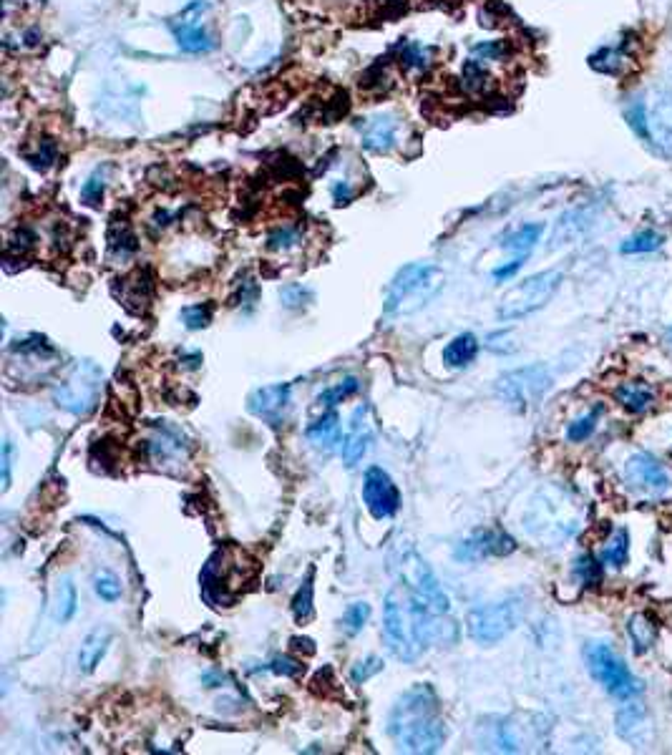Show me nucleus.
<instances>
[{
    "mask_svg": "<svg viewBox=\"0 0 672 755\" xmlns=\"http://www.w3.org/2000/svg\"><path fill=\"white\" fill-rule=\"evenodd\" d=\"M388 735L401 753L431 755L441 750L448 730L431 685H416L396 700L388 715Z\"/></svg>",
    "mask_w": 672,
    "mask_h": 755,
    "instance_id": "1",
    "label": "nucleus"
},
{
    "mask_svg": "<svg viewBox=\"0 0 672 755\" xmlns=\"http://www.w3.org/2000/svg\"><path fill=\"white\" fill-rule=\"evenodd\" d=\"M625 119L655 154L672 159V89L655 86L642 91L630 101Z\"/></svg>",
    "mask_w": 672,
    "mask_h": 755,
    "instance_id": "2",
    "label": "nucleus"
},
{
    "mask_svg": "<svg viewBox=\"0 0 672 755\" xmlns=\"http://www.w3.org/2000/svg\"><path fill=\"white\" fill-rule=\"evenodd\" d=\"M443 285H446V275L441 267L433 262H411L401 267L391 280L383 315L398 318V315L416 313L443 290Z\"/></svg>",
    "mask_w": 672,
    "mask_h": 755,
    "instance_id": "3",
    "label": "nucleus"
},
{
    "mask_svg": "<svg viewBox=\"0 0 672 755\" xmlns=\"http://www.w3.org/2000/svg\"><path fill=\"white\" fill-rule=\"evenodd\" d=\"M524 526L537 542L557 547L579 529L577 504L559 489L539 491L524 516Z\"/></svg>",
    "mask_w": 672,
    "mask_h": 755,
    "instance_id": "4",
    "label": "nucleus"
},
{
    "mask_svg": "<svg viewBox=\"0 0 672 755\" xmlns=\"http://www.w3.org/2000/svg\"><path fill=\"white\" fill-rule=\"evenodd\" d=\"M104 388V373L91 360H79L53 386V403L71 416H89L96 411Z\"/></svg>",
    "mask_w": 672,
    "mask_h": 755,
    "instance_id": "5",
    "label": "nucleus"
},
{
    "mask_svg": "<svg viewBox=\"0 0 672 755\" xmlns=\"http://www.w3.org/2000/svg\"><path fill=\"white\" fill-rule=\"evenodd\" d=\"M383 637L386 645L398 660L413 662L423 652L421 640H418L416 617L411 610V597L408 589H391L386 594L383 604Z\"/></svg>",
    "mask_w": 672,
    "mask_h": 755,
    "instance_id": "6",
    "label": "nucleus"
},
{
    "mask_svg": "<svg viewBox=\"0 0 672 755\" xmlns=\"http://www.w3.org/2000/svg\"><path fill=\"white\" fill-rule=\"evenodd\" d=\"M237 549H217L204 564L199 582H202V597L212 607H232L240 594L242 584L247 582L245 564Z\"/></svg>",
    "mask_w": 672,
    "mask_h": 755,
    "instance_id": "7",
    "label": "nucleus"
},
{
    "mask_svg": "<svg viewBox=\"0 0 672 755\" xmlns=\"http://www.w3.org/2000/svg\"><path fill=\"white\" fill-rule=\"evenodd\" d=\"M562 280L564 275L559 270H544L527 277V280L516 282L514 287H509V290L504 292L496 315H499V320H506V323L529 318V315L542 310L544 305L557 295Z\"/></svg>",
    "mask_w": 672,
    "mask_h": 755,
    "instance_id": "8",
    "label": "nucleus"
},
{
    "mask_svg": "<svg viewBox=\"0 0 672 755\" xmlns=\"http://www.w3.org/2000/svg\"><path fill=\"white\" fill-rule=\"evenodd\" d=\"M584 657H587L589 675H592L594 680H597V685H602L607 693L615 695V698L632 700L645 690L642 680H637V677L632 675L630 667L625 665V660H622L610 645H605V642H589L587 650H584Z\"/></svg>",
    "mask_w": 672,
    "mask_h": 755,
    "instance_id": "9",
    "label": "nucleus"
},
{
    "mask_svg": "<svg viewBox=\"0 0 672 755\" xmlns=\"http://www.w3.org/2000/svg\"><path fill=\"white\" fill-rule=\"evenodd\" d=\"M534 720V715H506V718H486L479 725L481 733V748L499 750V753H519V750L527 748L529 743H547L544 738V730L547 725L544 718L537 720V725H529Z\"/></svg>",
    "mask_w": 672,
    "mask_h": 755,
    "instance_id": "10",
    "label": "nucleus"
},
{
    "mask_svg": "<svg viewBox=\"0 0 672 755\" xmlns=\"http://www.w3.org/2000/svg\"><path fill=\"white\" fill-rule=\"evenodd\" d=\"M396 572L398 579L403 582V587L413 594V597L423 599L428 607H433L436 612H446L451 615V599L443 592V587L438 584L436 574L428 567L426 559L416 552L413 547H406L398 552L396 559Z\"/></svg>",
    "mask_w": 672,
    "mask_h": 755,
    "instance_id": "11",
    "label": "nucleus"
},
{
    "mask_svg": "<svg viewBox=\"0 0 672 755\" xmlns=\"http://www.w3.org/2000/svg\"><path fill=\"white\" fill-rule=\"evenodd\" d=\"M552 386V373L547 365L534 363L527 368H516L511 373H504L496 383V393L506 406L514 411H529L544 398V393Z\"/></svg>",
    "mask_w": 672,
    "mask_h": 755,
    "instance_id": "12",
    "label": "nucleus"
},
{
    "mask_svg": "<svg viewBox=\"0 0 672 755\" xmlns=\"http://www.w3.org/2000/svg\"><path fill=\"white\" fill-rule=\"evenodd\" d=\"M521 617V604L516 599H501V602L479 604L466 617V627H469L471 640L479 645H496V642L506 640L511 632L516 630Z\"/></svg>",
    "mask_w": 672,
    "mask_h": 755,
    "instance_id": "13",
    "label": "nucleus"
},
{
    "mask_svg": "<svg viewBox=\"0 0 672 755\" xmlns=\"http://www.w3.org/2000/svg\"><path fill=\"white\" fill-rule=\"evenodd\" d=\"M363 504L376 521L393 519L401 509V491L391 474L381 466H370L363 476Z\"/></svg>",
    "mask_w": 672,
    "mask_h": 755,
    "instance_id": "14",
    "label": "nucleus"
},
{
    "mask_svg": "<svg viewBox=\"0 0 672 755\" xmlns=\"http://www.w3.org/2000/svg\"><path fill=\"white\" fill-rule=\"evenodd\" d=\"M516 549V542L501 529H476L466 539H461L454 549L456 562L474 564L491 557H509Z\"/></svg>",
    "mask_w": 672,
    "mask_h": 755,
    "instance_id": "15",
    "label": "nucleus"
},
{
    "mask_svg": "<svg viewBox=\"0 0 672 755\" xmlns=\"http://www.w3.org/2000/svg\"><path fill=\"white\" fill-rule=\"evenodd\" d=\"M247 411L267 426L280 428L292 411V386L290 383H272L262 386L247 396Z\"/></svg>",
    "mask_w": 672,
    "mask_h": 755,
    "instance_id": "16",
    "label": "nucleus"
},
{
    "mask_svg": "<svg viewBox=\"0 0 672 755\" xmlns=\"http://www.w3.org/2000/svg\"><path fill=\"white\" fill-rule=\"evenodd\" d=\"M625 481L640 494L660 496L670 489V474L650 453H635L625 464Z\"/></svg>",
    "mask_w": 672,
    "mask_h": 755,
    "instance_id": "17",
    "label": "nucleus"
},
{
    "mask_svg": "<svg viewBox=\"0 0 672 755\" xmlns=\"http://www.w3.org/2000/svg\"><path fill=\"white\" fill-rule=\"evenodd\" d=\"M615 730L625 743L635 748H647L652 743V718L647 708L635 700H627L615 718Z\"/></svg>",
    "mask_w": 672,
    "mask_h": 755,
    "instance_id": "18",
    "label": "nucleus"
},
{
    "mask_svg": "<svg viewBox=\"0 0 672 755\" xmlns=\"http://www.w3.org/2000/svg\"><path fill=\"white\" fill-rule=\"evenodd\" d=\"M370 443H373V426H370L368 406H358L353 411V416H350L348 431H345L343 446H340L343 464L348 466V469L358 466V461L368 453Z\"/></svg>",
    "mask_w": 672,
    "mask_h": 755,
    "instance_id": "19",
    "label": "nucleus"
},
{
    "mask_svg": "<svg viewBox=\"0 0 672 755\" xmlns=\"http://www.w3.org/2000/svg\"><path fill=\"white\" fill-rule=\"evenodd\" d=\"M360 144L373 154H388L398 144V121L391 114H376L360 126Z\"/></svg>",
    "mask_w": 672,
    "mask_h": 755,
    "instance_id": "20",
    "label": "nucleus"
},
{
    "mask_svg": "<svg viewBox=\"0 0 672 755\" xmlns=\"http://www.w3.org/2000/svg\"><path fill=\"white\" fill-rule=\"evenodd\" d=\"M111 640H114V635H111L109 627H96V630H91L89 635L81 640V647H79L81 675H91V672L101 665V660H104L106 652H109Z\"/></svg>",
    "mask_w": 672,
    "mask_h": 755,
    "instance_id": "21",
    "label": "nucleus"
},
{
    "mask_svg": "<svg viewBox=\"0 0 672 755\" xmlns=\"http://www.w3.org/2000/svg\"><path fill=\"white\" fill-rule=\"evenodd\" d=\"M172 33L177 38L179 48L187 53H207L214 48V38L209 36L207 28L187 16H182V21L172 23Z\"/></svg>",
    "mask_w": 672,
    "mask_h": 755,
    "instance_id": "22",
    "label": "nucleus"
},
{
    "mask_svg": "<svg viewBox=\"0 0 672 755\" xmlns=\"http://www.w3.org/2000/svg\"><path fill=\"white\" fill-rule=\"evenodd\" d=\"M305 436H308V441L315 448H323V451H330V448H335V443L343 441V428H340V416L335 413V408L333 411H325L320 418H315L305 428Z\"/></svg>",
    "mask_w": 672,
    "mask_h": 755,
    "instance_id": "23",
    "label": "nucleus"
},
{
    "mask_svg": "<svg viewBox=\"0 0 672 755\" xmlns=\"http://www.w3.org/2000/svg\"><path fill=\"white\" fill-rule=\"evenodd\" d=\"M76 612H79V589L66 574L58 579L56 589H53V620L58 625H68L76 617Z\"/></svg>",
    "mask_w": 672,
    "mask_h": 755,
    "instance_id": "24",
    "label": "nucleus"
},
{
    "mask_svg": "<svg viewBox=\"0 0 672 755\" xmlns=\"http://www.w3.org/2000/svg\"><path fill=\"white\" fill-rule=\"evenodd\" d=\"M476 355H479V338H476L474 333H461V335H456L446 348H443L441 358H443V365L459 370V368H469V365L476 360Z\"/></svg>",
    "mask_w": 672,
    "mask_h": 755,
    "instance_id": "25",
    "label": "nucleus"
},
{
    "mask_svg": "<svg viewBox=\"0 0 672 755\" xmlns=\"http://www.w3.org/2000/svg\"><path fill=\"white\" fill-rule=\"evenodd\" d=\"M617 403L630 413H645L655 403V391L645 381H627L617 386L615 391Z\"/></svg>",
    "mask_w": 672,
    "mask_h": 755,
    "instance_id": "26",
    "label": "nucleus"
},
{
    "mask_svg": "<svg viewBox=\"0 0 672 755\" xmlns=\"http://www.w3.org/2000/svg\"><path fill=\"white\" fill-rule=\"evenodd\" d=\"M630 63L632 56L622 46H605L589 56V66L594 71L607 73V76H620V73H625L630 68Z\"/></svg>",
    "mask_w": 672,
    "mask_h": 755,
    "instance_id": "27",
    "label": "nucleus"
},
{
    "mask_svg": "<svg viewBox=\"0 0 672 755\" xmlns=\"http://www.w3.org/2000/svg\"><path fill=\"white\" fill-rule=\"evenodd\" d=\"M106 240H109V252L116 257H129L134 255L136 250H139V240H136L134 230H131V224L126 222V219H119L114 217L109 224V235H106Z\"/></svg>",
    "mask_w": 672,
    "mask_h": 755,
    "instance_id": "28",
    "label": "nucleus"
},
{
    "mask_svg": "<svg viewBox=\"0 0 672 755\" xmlns=\"http://www.w3.org/2000/svg\"><path fill=\"white\" fill-rule=\"evenodd\" d=\"M544 235V224H521L511 235L504 237L501 247L509 252H516V257H529V252L537 247V242Z\"/></svg>",
    "mask_w": 672,
    "mask_h": 755,
    "instance_id": "29",
    "label": "nucleus"
},
{
    "mask_svg": "<svg viewBox=\"0 0 672 755\" xmlns=\"http://www.w3.org/2000/svg\"><path fill=\"white\" fill-rule=\"evenodd\" d=\"M627 635H630V642H632V647H635L637 655H642V652H647L652 645H655L657 627L650 617L637 612V615H632L630 620H627Z\"/></svg>",
    "mask_w": 672,
    "mask_h": 755,
    "instance_id": "30",
    "label": "nucleus"
},
{
    "mask_svg": "<svg viewBox=\"0 0 672 755\" xmlns=\"http://www.w3.org/2000/svg\"><path fill=\"white\" fill-rule=\"evenodd\" d=\"M358 391H360V381L355 378V375H348V378L338 381L335 386L325 388L323 393H318V398H315V406L323 408V411H333L338 403L348 401V398L355 396Z\"/></svg>",
    "mask_w": 672,
    "mask_h": 755,
    "instance_id": "31",
    "label": "nucleus"
},
{
    "mask_svg": "<svg viewBox=\"0 0 672 755\" xmlns=\"http://www.w3.org/2000/svg\"><path fill=\"white\" fill-rule=\"evenodd\" d=\"M627 557H630V532H627V529H617V532L607 539L605 547H602L600 559L607 567L622 569L627 564Z\"/></svg>",
    "mask_w": 672,
    "mask_h": 755,
    "instance_id": "32",
    "label": "nucleus"
},
{
    "mask_svg": "<svg viewBox=\"0 0 672 755\" xmlns=\"http://www.w3.org/2000/svg\"><path fill=\"white\" fill-rule=\"evenodd\" d=\"M313 577L315 572L310 569L308 572V579L303 582V587L297 589L295 599H292V615H295V620L300 622V625H305V622L313 620L315 615V587H313Z\"/></svg>",
    "mask_w": 672,
    "mask_h": 755,
    "instance_id": "33",
    "label": "nucleus"
},
{
    "mask_svg": "<svg viewBox=\"0 0 672 755\" xmlns=\"http://www.w3.org/2000/svg\"><path fill=\"white\" fill-rule=\"evenodd\" d=\"M662 245V235H657L655 230H642L637 235L627 237L620 245L622 255H645V252H655Z\"/></svg>",
    "mask_w": 672,
    "mask_h": 755,
    "instance_id": "34",
    "label": "nucleus"
},
{
    "mask_svg": "<svg viewBox=\"0 0 672 755\" xmlns=\"http://www.w3.org/2000/svg\"><path fill=\"white\" fill-rule=\"evenodd\" d=\"M94 592L96 597L104 599V602H119L121 594H124V587H121L119 577H116L111 569H99L94 574Z\"/></svg>",
    "mask_w": 672,
    "mask_h": 755,
    "instance_id": "35",
    "label": "nucleus"
},
{
    "mask_svg": "<svg viewBox=\"0 0 672 755\" xmlns=\"http://www.w3.org/2000/svg\"><path fill=\"white\" fill-rule=\"evenodd\" d=\"M26 162L31 164L36 172H48V169L53 167V164L58 162V146L53 139H43L41 144H38L36 151H28L26 154Z\"/></svg>",
    "mask_w": 672,
    "mask_h": 755,
    "instance_id": "36",
    "label": "nucleus"
},
{
    "mask_svg": "<svg viewBox=\"0 0 672 755\" xmlns=\"http://www.w3.org/2000/svg\"><path fill=\"white\" fill-rule=\"evenodd\" d=\"M303 242V232L300 227H292V224H285V227H277V230L270 232L267 237V247L275 252H287L292 247H297Z\"/></svg>",
    "mask_w": 672,
    "mask_h": 755,
    "instance_id": "37",
    "label": "nucleus"
},
{
    "mask_svg": "<svg viewBox=\"0 0 672 755\" xmlns=\"http://www.w3.org/2000/svg\"><path fill=\"white\" fill-rule=\"evenodd\" d=\"M398 58L406 68H416V71H426L431 66V48L421 46V43H403Z\"/></svg>",
    "mask_w": 672,
    "mask_h": 755,
    "instance_id": "38",
    "label": "nucleus"
},
{
    "mask_svg": "<svg viewBox=\"0 0 672 755\" xmlns=\"http://www.w3.org/2000/svg\"><path fill=\"white\" fill-rule=\"evenodd\" d=\"M370 620V604L368 602H353L348 604V610L343 615V630L350 637H355L358 632H363L365 622Z\"/></svg>",
    "mask_w": 672,
    "mask_h": 755,
    "instance_id": "39",
    "label": "nucleus"
},
{
    "mask_svg": "<svg viewBox=\"0 0 672 755\" xmlns=\"http://www.w3.org/2000/svg\"><path fill=\"white\" fill-rule=\"evenodd\" d=\"M574 574H577L579 582L587 584V587H597V584L602 582V567L592 554H582V557L574 559Z\"/></svg>",
    "mask_w": 672,
    "mask_h": 755,
    "instance_id": "40",
    "label": "nucleus"
},
{
    "mask_svg": "<svg viewBox=\"0 0 672 755\" xmlns=\"http://www.w3.org/2000/svg\"><path fill=\"white\" fill-rule=\"evenodd\" d=\"M597 418H600V406L594 408V411L584 413V416H579L577 421L569 423V428H567L569 441L572 443L587 441V438L594 433V428H597Z\"/></svg>",
    "mask_w": 672,
    "mask_h": 755,
    "instance_id": "41",
    "label": "nucleus"
},
{
    "mask_svg": "<svg viewBox=\"0 0 672 755\" xmlns=\"http://www.w3.org/2000/svg\"><path fill=\"white\" fill-rule=\"evenodd\" d=\"M104 189H106V179L99 169V172L91 174V177L84 182V187H81V202H84L86 207H99L101 199H104Z\"/></svg>",
    "mask_w": 672,
    "mask_h": 755,
    "instance_id": "42",
    "label": "nucleus"
},
{
    "mask_svg": "<svg viewBox=\"0 0 672 755\" xmlns=\"http://www.w3.org/2000/svg\"><path fill=\"white\" fill-rule=\"evenodd\" d=\"M179 318L187 330H202L212 323V308L209 305H189L179 313Z\"/></svg>",
    "mask_w": 672,
    "mask_h": 755,
    "instance_id": "43",
    "label": "nucleus"
},
{
    "mask_svg": "<svg viewBox=\"0 0 672 755\" xmlns=\"http://www.w3.org/2000/svg\"><path fill=\"white\" fill-rule=\"evenodd\" d=\"M381 670H383V660H381V657L370 655V657H365V660L355 662L353 670H350V680H353L355 685H363V683H368L370 677L378 675V672H381Z\"/></svg>",
    "mask_w": 672,
    "mask_h": 755,
    "instance_id": "44",
    "label": "nucleus"
},
{
    "mask_svg": "<svg viewBox=\"0 0 672 755\" xmlns=\"http://www.w3.org/2000/svg\"><path fill=\"white\" fill-rule=\"evenodd\" d=\"M262 670L272 672V675H285V677H297L300 672L305 670V665L300 660H295V657L290 655H280V657H272L270 662H267Z\"/></svg>",
    "mask_w": 672,
    "mask_h": 755,
    "instance_id": "45",
    "label": "nucleus"
},
{
    "mask_svg": "<svg viewBox=\"0 0 672 755\" xmlns=\"http://www.w3.org/2000/svg\"><path fill=\"white\" fill-rule=\"evenodd\" d=\"M471 53H474L476 61H501L504 56H509V43L506 41L476 43V46L471 48Z\"/></svg>",
    "mask_w": 672,
    "mask_h": 755,
    "instance_id": "46",
    "label": "nucleus"
},
{
    "mask_svg": "<svg viewBox=\"0 0 672 755\" xmlns=\"http://www.w3.org/2000/svg\"><path fill=\"white\" fill-rule=\"evenodd\" d=\"M280 300L285 308L297 310V308H305V305L313 300V292L303 285H287L280 290Z\"/></svg>",
    "mask_w": 672,
    "mask_h": 755,
    "instance_id": "47",
    "label": "nucleus"
},
{
    "mask_svg": "<svg viewBox=\"0 0 672 755\" xmlns=\"http://www.w3.org/2000/svg\"><path fill=\"white\" fill-rule=\"evenodd\" d=\"M11 471H13V443L6 441V446H3V491L11 489Z\"/></svg>",
    "mask_w": 672,
    "mask_h": 755,
    "instance_id": "48",
    "label": "nucleus"
},
{
    "mask_svg": "<svg viewBox=\"0 0 672 755\" xmlns=\"http://www.w3.org/2000/svg\"><path fill=\"white\" fill-rule=\"evenodd\" d=\"M524 260H527V257H516V260H511L509 265L496 267V270H494V280H499V282H501V280H509L511 275H516V272L521 270V265H524Z\"/></svg>",
    "mask_w": 672,
    "mask_h": 755,
    "instance_id": "49",
    "label": "nucleus"
},
{
    "mask_svg": "<svg viewBox=\"0 0 672 755\" xmlns=\"http://www.w3.org/2000/svg\"><path fill=\"white\" fill-rule=\"evenodd\" d=\"M333 197H335V204H348L350 199H353V189H350L348 182H338L333 187Z\"/></svg>",
    "mask_w": 672,
    "mask_h": 755,
    "instance_id": "50",
    "label": "nucleus"
},
{
    "mask_svg": "<svg viewBox=\"0 0 672 755\" xmlns=\"http://www.w3.org/2000/svg\"><path fill=\"white\" fill-rule=\"evenodd\" d=\"M667 340H670V345H672V328L667 330Z\"/></svg>",
    "mask_w": 672,
    "mask_h": 755,
    "instance_id": "51",
    "label": "nucleus"
},
{
    "mask_svg": "<svg viewBox=\"0 0 672 755\" xmlns=\"http://www.w3.org/2000/svg\"><path fill=\"white\" fill-rule=\"evenodd\" d=\"M41 3H43V0H41Z\"/></svg>",
    "mask_w": 672,
    "mask_h": 755,
    "instance_id": "52",
    "label": "nucleus"
}]
</instances>
